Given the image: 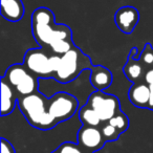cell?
<instances>
[{
  "instance_id": "obj_1",
  "label": "cell",
  "mask_w": 153,
  "mask_h": 153,
  "mask_svg": "<svg viewBox=\"0 0 153 153\" xmlns=\"http://www.w3.org/2000/svg\"><path fill=\"white\" fill-rule=\"evenodd\" d=\"M32 34L39 46L56 55H63L74 46L70 27L56 24L55 15L47 7H38L32 14Z\"/></svg>"
},
{
  "instance_id": "obj_2",
  "label": "cell",
  "mask_w": 153,
  "mask_h": 153,
  "mask_svg": "<svg viewBox=\"0 0 153 153\" xmlns=\"http://www.w3.org/2000/svg\"><path fill=\"white\" fill-rule=\"evenodd\" d=\"M18 107L28 124L39 130H51L59 124L49 113L47 99L39 91L19 97Z\"/></svg>"
},
{
  "instance_id": "obj_3",
  "label": "cell",
  "mask_w": 153,
  "mask_h": 153,
  "mask_svg": "<svg viewBox=\"0 0 153 153\" xmlns=\"http://www.w3.org/2000/svg\"><path fill=\"white\" fill-rule=\"evenodd\" d=\"M94 67L90 58L74 45L67 53L60 55L56 66L53 79L59 83L66 84L76 80L82 71Z\"/></svg>"
},
{
  "instance_id": "obj_4",
  "label": "cell",
  "mask_w": 153,
  "mask_h": 153,
  "mask_svg": "<svg viewBox=\"0 0 153 153\" xmlns=\"http://www.w3.org/2000/svg\"><path fill=\"white\" fill-rule=\"evenodd\" d=\"M59 57L60 55H56L39 46V48H30L26 51L23 58V64L39 79H51L55 76Z\"/></svg>"
},
{
  "instance_id": "obj_5",
  "label": "cell",
  "mask_w": 153,
  "mask_h": 153,
  "mask_svg": "<svg viewBox=\"0 0 153 153\" xmlns=\"http://www.w3.org/2000/svg\"><path fill=\"white\" fill-rule=\"evenodd\" d=\"M2 79L15 89L18 98L39 91V78L33 74L23 63L13 64L10 66L2 76Z\"/></svg>"
},
{
  "instance_id": "obj_6",
  "label": "cell",
  "mask_w": 153,
  "mask_h": 153,
  "mask_svg": "<svg viewBox=\"0 0 153 153\" xmlns=\"http://www.w3.org/2000/svg\"><path fill=\"white\" fill-rule=\"evenodd\" d=\"M48 111L58 123L71 119L79 108V101L67 92H57L47 99Z\"/></svg>"
},
{
  "instance_id": "obj_7",
  "label": "cell",
  "mask_w": 153,
  "mask_h": 153,
  "mask_svg": "<svg viewBox=\"0 0 153 153\" xmlns=\"http://www.w3.org/2000/svg\"><path fill=\"white\" fill-rule=\"evenodd\" d=\"M87 104L96 110L103 123L108 122L119 111H121L119 99L111 94H106L104 90H96L90 94Z\"/></svg>"
},
{
  "instance_id": "obj_8",
  "label": "cell",
  "mask_w": 153,
  "mask_h": 153,
  "mask_svg": "<svg viewBox=\"0 0 153 153\" xmlns=\"http://www.w3.org/2000/svg\"><path fill=\"white\" fill-rule=\"evenodd\" d=\"M76 137H78V144L87 153L96 152L102 149L106 144L100 127L82 125V127L78 131Z\"/></svg>"
},
{
  "instance_id": "obj_9",
  "label": "cell",
  "mask_w": 153,
  "mask_h": 153,
  "mask_svg": "<svg viewBox=\"0 0 153 153\" xmlns=\"http://www.w3.org/2000/svg\"><path fill=\"white\" fill-rule=\"evenodd\" d=\"M140 20V13L133 7H122L115 12L114 22L120 30L124 34H131L137 25Z\"/></svg>"
},
{
  "instance_id": "obj_10",
  "label": "cell",
  "mask_w": 153,
  "mask_h": 153,
  "mask_svg": "<svg viewBox=\"0 0 153 153\" xmlns=\"http://www.w3.org/2000/svg\"><path fill=\"white\" fill-rule=\"evenodd\" d=\"M128 98L133 106L148 109L150 100V86L145 81L133 83L128 91Z\"/></svg>"
},
{
  "instance_id": "obj_11",
  "label": "cell",
  "mask_w": 153,
  "mask_h": 153,
  "mask_svg": "<svg viewBox=\"0 0 153 153\" xmlns=\"http://www.w3.org/2000/svg\"><path fill=\"white\" fill-rule=\"evenodd\" d=\"M89 81L96 90H105L112 84L113 76L111 71L102 65H94L90 69Z\"/></svg>"
},
{
  "instance_id": "obj_12",
  "label": "cell",
  "mask_w": 153,
  "mask_h": 153,
  "mask_svg": "<svg viewBox=\"0 0 153 153\" xmlns=\"http://www.w3.org/2000/svg\"><path fill=\"white\" fill-rule=\"evenodd\" d=\"M18 105V94L13 87L1 78V117L10 115Z\"/></svg>"
},
{
  "instance_id": "obj_13",
  "label": "cell",
  "mask_w": 153,
  "mask_h": 153,
  "mask_svg": "<svg viewBox=\"0 0 153 153\" xmlns=\"http://www.w3.org/2000/svg\"><path fill=\"white\" fill-rule=\"evenodd\" d=\"M1 15L5 20L18 22L24 15V5L21 0H0Z\"/></svg>"
},
{
  "instance_id": "obj_14",
  "label": "cell",
  "mask_w": 153,
  "mask_h": 153,
  "mask_svg": "<svg viewBox=\"0 0 153 153\" xmlns=\"http://www.w3.org/2000/svg\"><path fill=\"white\" fill-rule=\"evenodd\" d=\"M145 71H146V67L140 62V59L136 60L128 56L127 62L123 67V72L130 82L137 83V82L143 81Z\"/></svg>"
},
{
  "instance_id": "obj_15",
  "label": "cell",
  "mask_w": 153,
  "mask_h": 153,
  "mask_svg": "<svg viewBox=\"0 0 153 153\" xmlns=\"http://www.w3.org/2000/svg\"><path fill=\"white\" fill-rule=\"evenodd\" d=\"M79 119L81 121L82 125H86V126L101 127V125L103 124L102 120L100 119V117L96 112V110L91 106H89L87 103L80 108Z\"/></svg>"
},
{
  "instance_id": "obj_16",
  "label": "cell",
  "mask_w": 153,
  "mask_h": 153,
  "mask_svg": "<svg viewBox=\"0 0 153 153\" xmlns=\"http://www.w3.org/2000/svg\"><path fill=\"white\" fill-rule=\"evenodd\" d=\"M108 123L117 128L121 133L127 131L128 128H129V119L122 110L119 111L113 117H111L108 121Z\"/></svg>"
},
{
  "instance_id": "obj_17",
  "label": "cell",
  "mask_w": 153,
  "mask_h": 153,
  "mask_svg": "<svg viewBox=\"0 0 153 153\" xmlns=\"http://www.w3.org/2000/svg\"><path fill=\"white\" fill-rule=\"evenodd\" d=\"M101 131H102L103 137L104 140L107 142H114V140H117L121 135V132L117 129L115 127H113L112 125L108 123V122H105L101 125L100 127Z\"/></svg>"
},
{
  "instance_id": "obj_18",
  "label": "cell",
  "mask_w": 153,
  "mask_h": 153,
  "mask_svg": "<svg viewBox=\"0 0 153 153\" xmlns=\"http://www.w3.org/2000/svg\"><path fill=\"white\" fill-rule=\"evenodd\" d=\"M140 60L144 64L146 69H148V68L153 66V47L150 43H146L145 44L144 49L140 53Z\"/></svg>"
},
{
  "instance_id": "obj_19",
  "label": "cell",
  "mask_w": 153,
  "mask_h": 153,
  "mask_svg": "<svg viewBox=\"0 0 153 153\" xmlns=\"http://www.w3.org/2000/svg\"><path fill=\"white\" fill-rule=\"evenodd\" d=\"M57 150L60 153H87L81 148L78 143H72V142H65L61 144L57 148Z\"/></svg>"
},
{
  "instance_id": "obj_20",
  "label": "cell",
  "mask_w": 153,
  "mask_h": 153,
  "mask_svg": "<svg viewBox=\"0 0 153 153\" xmlns=\"http://www.w3.org/2000/svg\"><path fill=\"white\" fill-rule=\"evenodd\" d=\"M1 153H16L14 146L4 137H1Z\"/></svg>"
},
{
  "instance_id": "obj_21",
  "label": "cell",
  "mask_w": 153,
  "mask_h": 153,
  "mask_svg": "<svg viewBox=\"0 0 153 153\" xmlns=\"http://www.w3.org/2000/svg\"><path fill=\"white\" fill-rule=\"evenodd\" d=\"M143 81L146 82L148 85H153V66L148 68V69H146Z\"/></svg>"
},
{
  "instance_id": "obj_22",
  "label": "cell",
  "mask_w": 153,
  "mask_h": 153,
  "mask_svg": "<svg viewBox=\"0 0 153 153\" xmlns=\"http://www.w3.org/2000/svg\"><path fill=\"white\" fill-rule=\"evenodd\" d=\"M149 86H150V100H149L148 109L153 110V85H149Z\"/></svg>"
},
{
  "instance_id": "obj_23",
  "label": "cell",
  "mask_w": 153,
  "mask_h": 153,
  "mask_svg": "<svg viewBox=\"0 0 153 153\" xmlns=\"http://www.w3.org/2000/svg\"><path fill=\"white\" fill-rule=\"evenodd\" d=\"M51 153H60V152L57 150V149H56V150H55V151H53V152H51Z\"/></svg>"
}]
</instances>
